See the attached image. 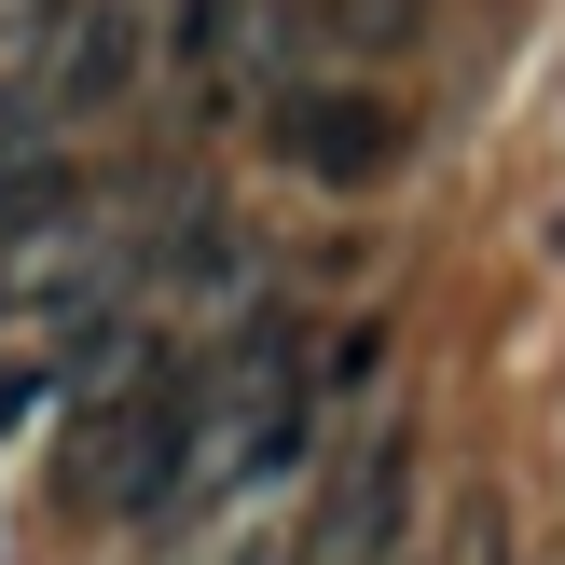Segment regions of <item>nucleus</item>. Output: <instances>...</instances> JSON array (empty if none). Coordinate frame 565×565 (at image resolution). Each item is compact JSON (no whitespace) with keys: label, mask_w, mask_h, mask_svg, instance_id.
Listing matches in <instances>:
<instances>
[{"label":"nucleus","mask_w":565,"mask_h":565,"mask_svg":"<svg viewBox=\"0 0 565 565\" xmlns=\"http://www.w3.org/2000/svg\"><path fill=\"white\" fill-rule=\"evenodd\" d=\"M276 152H290V180H318V193H373V180H401L414 125L386 97H359V83H290V97H276Z\"/></svg>","instance_id":"obj_1"},{"label":"nucleus","mask_w":565,"mask_h":565,"mask_svg":"<svg viewBox=\"0 0 565 565\" xmlns=\"http://www.w3.org/2000/svg\"><path fill=\"white\" fill-rule=\"evenodd\" d=\"M401 524H414V428H373L331 469L318 524H303V565H401Z\"/></svg>","instance_id":"obj_2"},{"label":"nucleus","mask_w":565,"mask_h":565,"mask_svg":"<svg viewBox=\"0 0 565 565\" xmlns=\"http://www.w3.org/2000/svg\"><path fill=\"white\" fill-rule=\"evenodd\" d=\"M138 55H152V42H138V0H83V14H55V42H42L28 83H42L55 125H70V110H110V97H125Z\"/></svg>","instance_id":"obj_3"},{"label":"nucleus","mask_w":565,"mask_h":565,"mask_svg":"<svg viewBox=\"0 0 565 565\" xmlns=\"http://www.w3.org/2000/svg\"><path fill=\"white\" fill-rule=\"evenodd\" d=\"M55 401V373H0V428H14V414H42Z\"/></svg>","instance_id":"obj_4"}]
</instances>
